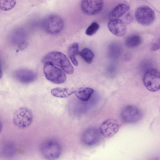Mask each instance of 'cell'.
Here are the masks:
<instances>
[{
  "label": "cell",
  "instance_id": "cell-6",
  "mask_svg": "<svg viewBox=\"0 0 160 160\" xmlns=\"http://www.w3.org/2000/svg\"><path fill=\"white\" fill-rule=\"evenodd\" d=\"M143 83L149 91L156 92L160 89V72L155 68L147 70L143 78Z\"/></svg>",
  "mask_w": 160,
  "mask_h": 160
},
{
  "label": "cell",
  "instance_id": "cell-14",
  "mask_svg": "<svg viewBox=\"0 0 160 160\" xmlns=\"http://www.w3.org/2000/svg\"><path fill=\"white\" fill-rule=\"evenodd\" d=\"M93 92L92 88L81 87L75 89L74 94L81 101H87L90 98Z\"/></svg>",
  "mask_w": 160,
  "mask_h": 160
},
{
  "label": "cell",
  "instance_id": "cell-15",
  "mask_svg": "<svg viewBox=\"0 0 160 160\" xmlns=\"http://www.w3.org/2000/svg\"><path fill=\"white\" fill-rule=\"evenodd\" d=\"M75 89L73 88H56L51 90V94L53 96L59 98H65L74 93Z\"/></svg>",
  "mask_w": 160,
  "mask_h": 160
},
{
  "label": "cell",
  "instance_id": "cell-13",
  "mask_svg": "<svg viewBox=\"0 0 160 160\" xmlns=\"http://www.w3.org/2000/svg\"><path fill=\"white\" fill-rule=\"evenodd\" d=\"M99 135L98 132L94 128L87 129L82 134V140L83 142L88 146L95 144L98 141Z\"/></svg>",
  "mask_w": 160,
  "mask_h": 160
},
{
  "label": "cell",
  "instance_id": "cell-11",
  "mask_svg": "<svg viewBox=\"0 0 160 160\" xmlns=\"http://www.w3.org/2000/svg\"><path fill=\"white\" fill-rule=\"evenodd\" d=\"M109 31L118 37L123 36L126 31L125 23L118 18H114L110 20L108 24Z\"/></svg>",
  "mask_w": 160,
  "mask_h": 160
},
{
  "label": "cell",
  "instance_id": "cell-19",
  "mask_svg": "<svg viewBox=\"0 0 160 160\" xmlns=\"http://www.w3.org/2000/svg\"><path fill=\"white\" fill-rule=\"evenodd\" d=\"M26 35L23 31L18 30L14 32L12 35L11 41L13 44L17 46L22 43L27 42Z\"/></svg>",
  "mask_w": 160,
  "mask_h": 160
},
{
  "label": "cell",
  "instance_id": "cell-2",
  "mask_svg": "<svg viewBox=\"0 0 160 160\" xmlns=\"http://www.w3.org/2000/svg\"><path fill=\"white\" fill-rule=\"evenodd\" d=\"M41 153L45 158L49 160L58 158L62 152V147L57 141L50 139L43 142L40 147Z\"/></svg>",
  "mask_w": 160,
  "mask_h": 160
},
{
  "label": "cell",
  "instance_id": "cell-22",
  "mask_svg": "<svg viewBox=\"0 0 160 160\" xmlns=\"http://www.w3.org/2000/svg\"><path fill=\"white\" fill-rule=\"evenodd\" d=\"M99 28V24L94 22L88 26L86 31V34L88 36H92L95 34Z\"/></svg>",
  "mask_w": 160,
  "mask_h": 160
},
{
  "label": "cell",
  "instance_id": "cell-8",
  "mask_svg": "<svg viewBox=\"0 0 160 160\" xmlns=\"http://www.w3.org/2000/svg\"><path fill=\"white\" fill-rule=\"evenodd\" d=\"M121 116L124 122L133 123L139 121L142 118V114L141 111L136 107L128 105L122 109Z\"/></svg>",
  "mask_w": 160,
  "mask_h": 160
},
{
  "label": "cell",
  "instance_id": "cell-16",
  "mask_svg": "<svg viewBox=\"0 0 160 160\" xmlns=\"http://www.w3.org/2000/svg\"><path fill=\"white\" fill-rule=\"evenodd\" d=\"M130 8V5L127 2L121 3L116 6L112 10L111 16L114 18L122 17L128 12Z\"/></svg>",
  "mask_w": 160,
  "mask_h": 160
},
{
  "label": "cell",
  "instance_id": "cell-17",
  "mask_svg": "<svg viewBox=\"0 0 160 160\" xmlns=\"http://www.w3.org/2000/svg\"><path fill=\"white\" fill-rule=\"evenodd\" d=\"M142 41V38L139 35L134 34L127 37L125 40V44L128 48H133L139 46Z\"/></svg>",
  "mask_w": 160,
  "mask_h": 160
},
{
  "label": "cell",
  "instance_id": "cell-1",
  "mask_svg": "<svg viewBox=\"0 0 160 160\" xmlns=\"http://www.w3.org/2000/svg\"><path fill=\"white\" fill-rule=\"evenodd\" d=\"M43 63L49 62L60 68L68 74H72L74 68L67 57L63 53L58 51L50 52L42 58Z\"/></svg>",
  "mask_w": 160,
  "mask_h": 160
},
{
  "label": "cell",
  "instance_id": "cell-10",
  "mask_svg": "<svg viewBox=\"0 0 160 160\" xmlns=\"http://www.w3.org/2000/svg\"><path fill=\"white\" fill-rule=\"evenodd\" d=\"M103 0H82L81 8L85 14L93 15L99 12L103 6Z\"/></svg>",
  "mask_w": 160,
  "mask_h": 160
},
{
  "label": "cell",
  "instance_id": "cell-3",
  "mask_svg": "<svg viewBox=\"0 0 160 160\" xmlns=\"http://www.w3.org/2000/svg\"><path fill=\"white\" fill-rule=\"evenodd\" d=\"M33 115L32 111L25 107L19 108L14 112L12 121L14 125L20 128H26L32 123Z\"/></svg>",
  "mask_w": 160,
  "mask_h": 160
},
{
  "label": "cell",
  "instance_id": "cell-7",
  "mask_svg": "<svg viewBox=\"0 0 160 160\" xmlns=\"http://www.w3.org/2000/svg\"><path fill=\"white\" fill-rule=\"evenodd\" d=\"M135 17L140 24L147 26L151 24L155 18L154 11L146 6H142L138 8L135 12Z\"/></svg>",
  "mask_w": 160,
  "mask_h": 160
},
{
  "label": "cell",
  "instance_id": "cell-24",
  "mask_svg": "<svg viewBox=\"0 0 160 160\" xmlns=\"http://www.w3.org/2000/svg\"><path fill=\"white\" fill-rule=\"evenodd\" d=\"M160 48V38L152 44L151 47L152 51H156Z\"/></svg>",
  "mask_w": 160,
  "mask_h": 160
},
{
  "label": "cell",
  "instance_id": "cell-23",
  "mask_svg": "<svg viewBox=\"0 0 160 160\" xmlns=\"http://www.w3.org/2000/svg\"><path fill=\"white\" fill-rule=\"evenodd\" d=\"M3 152L4 155L8 157H10L15 153L16 152L15 148L13 144H9L5 147Z\"/></svg>",
  "mask_w": 160,
  "mask_h": 160
},
{
  "label": "cell",
  "instance_id": "cell-4",
  "mask_svg": "<svg viewBox=\"0 0 160 160\" xmlns=\"http://www.w3.org/2000/svg\"><path fill=\"white\" fill-rule=\"evenodd\" d=\"M43 71L46 78L53 83L60 84L66 81V76L64 72L50 62L44 63Z\"/></svg>",
  "mask_w": 160,
  "mask_h": 160
},
{
  "label": "cell",
  "instance_id": "cell-5",
  "mask_svg": "<svg viewBox=\"0 0 160 160\" xmlns=\"http://www.w3.org/2000/svg\"><path fill=\"white\" fill-rule=\"evenodd\" d=\"M42 26L48 33L53 35L60 33L63 29L64 22L59 15L52 14L46 17L43 21Z\"/></svg>",
  "mask_w": 160,
  "mask_h": 160
},
{
  "label": "cell",
  "instance_id": "cell-20",
  "mask_svg": "<svg viewBox=\"0 0 160 160\" xmlns=\"http://www.w3.org/2000/svg\"><path fill=\"white\" fill-rule=\"evenodd\" d=\"M82 58L88 63H92L94 57L92 51L88 48H84L79 52V54Z\"/></svg>",
  "mask_w": 160,
  "mask_h": 160
},
{
  "label": "cell",
  "instance_id": "cell-9",
  "mask_svg": "<svg viewBox=\"0 0 160 160\" xmlns=\"http://www.w3.org/2000/svg\"><path fill=\"white\" fill-rule=\"evenodd\" d=\"M119 128V124L117 120L110 118L106 120L101 124L99 131L104 137L110 138L115 135Z\"/></svg>",
  "mask_w": 160,
  "mask_h": 160
},
{
  "label": "cell",
  "instance_id": "cell-18",
  "mask_svg": "<svg viewBox=\"0 0 160 160\" xmlns=\"http://www.w3.org/2000/svg\"><path fill=\"white\" fill-rule=\"evenodd\" d=\"M79 52L78 45L77 43H74L69 46L68 50V57L72 63L76 66L78 64L76 55L79 54Z\"/></svg>",
  "mask_w": 160,
  "mask_h": 160
},
{
  "label": "cell",
  "instance_id": "cell-12",
  "mask_svg": "<svg viewBox=\"0 0 160 160\" xmlns=\"http://www.w3.org/2000/svg\"><path fill=\"white\" fill-rule=\"evenodd\" d=\"M15 78L19 82L24 83L33 82L36 79L37 75L34 72L31 70L21 69L16 71L14 73Z\"/></svg>",
  "mask_w": 160,
  "mask_h": 160
},
{
  "label": "cell",
  "instance_id": "cell-21",
  "mask_svg": "<svg viewBox=\"0 0 160 160\" xmlns=\"http://www.w3.org/2000/svg\"><path fill=\"white\" fill-rule=\"evenodd\" d=\"M0 9L4 11H8L13 9L15 6L16 0H0Z\"/></svg>",
  "mask_w": 160,
  "mask_h": 160
}]
</instances>
